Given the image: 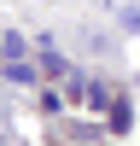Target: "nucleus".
Instances as JSON below:
<instances>
[{"label": "nucleus", "mask_w": 140, "mask_h": 146, "mask_svg": "<svg viewBox=\"0 0 140 146\" xmlns=\"http://www.w3.org/2000/svg\"><path fill=\"white\" fill-rule=\"evenodd\" d=\"M0 76H6V82H18V88H35V76H41V70H35L29 58H12V64L0 70Z\"/></svg>", "instance_id": "obj_1"}, {"label": "nucleus", "mask_w": 140, "mask_h": 146, "mask_svg": "<svg viewBox=\"0 0 140 146\" xmlns=\"http://www.w3.org/2000/svg\"><path fill=\"white\" fill-rule=\"evenodd\" d=\"M111 129H117V135L134 129V105H128V100H111Z\"/></svg>", "instance_id": "obj_2"}, {"label": "nucleus", "mask_w": 140, "mask_h": 146, "mask_svg": "<svg viewBox=\"0 0 140 146\" xmlns=\"http://www.w3.org/2000/svg\"><path fill=\"white\" fill-rule=\"evenodd\" d=\"M117 23H123L128 35H140V0H123V6H117Z\"/></svg>", "instance_id": "obj_3"}, {"label": "nucleus", "mask_w": 140, "mask_h": 146, "mask_svg": "<svg viewBox=\"0 0 140 146\" xmlns=\"http://www.w3.org/2000/svg\"><path fill=\"white\" fill-rule=\"evenodd\" d=\"M23 53H29L23 35H0V58H6V64H12V58H23Z\"/></svg>", "instance_id": "obj_4"}, {"label": "nucleus", "mask_w": 140, "mask_h": 146, "mask_svg": "<svg viewBox=\"0 0 140 146\" xmlns=\"http://www.w3.org/2000/svg\"><path fill=\"white\" fill-rule=\"evenodd\" d=\"M41 70H47V76H64L70 64H64V53H58V47H41Z\"/></svg>", "instance_id": "obj_5"}]
</instances>
